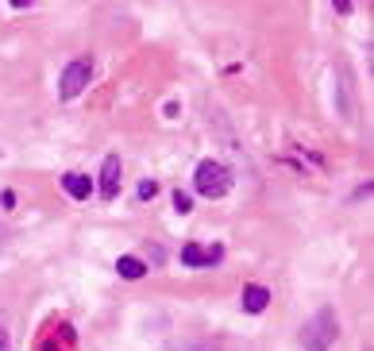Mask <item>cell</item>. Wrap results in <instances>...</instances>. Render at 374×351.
<instances>
[{
  "label": "cell",
  "instance_id": "6da1fadb",
  "mask_svg": "<svg viewBox=\"0 0 374 351\" xmlns=\"http://www.w3.org/2000/svg\"><path fill=\"white\" fill-rule=\"evenodd\" d=\"M336 336H340V320H336L332 309H320L316 317L305 320V328H301V343H305V351H328L336 343Z\"/></svg>",
  "mask_w": 374,
  "mask_h": 351
},
{
  "label": "cell",
  "instance_id": "7a4b0ae2",
  "mask_svg": "<svg viewBox=\"0 0 374 351\" xmlns=\"http://www.w3.org/2000/svg\"><path fill=\"white\" fill-rule=\"evenodd\" d=\"M193 189H197L201 197L217 201V197H224V193L232 189V174H228V166H220V162L205 159V162L197 166V174H193Z\"/></svg>",
  "mask_w": 374,
  "mask_h": 351
},
{
  "label": "cell",
  "instance_id": "3957f363",
  "mask_svg": "<svg viewBox=\"0 0 374 351\" xmlns=\"http://www.w3.org/2000/svg\"><path fill=\"white\" fill-rule=\"evenodd\" d=\"M89 77H93V58H74L66 70H62V81H59V97L62 100H74L77 93L89 85Z\"/></svg>",
  "mask_w": 374,
  "mask_h": 351
},
{
  "label": "cell",
  "instance_id": "277c9868",
  "mask_svg": "<svg viewBox=\"0 0 374 351\" xmlns=\"http://www.w3.org/2000/svg\"><path fill=\"white\" fill-rule=\"evenodd\" d=\"M116 193H120V155H109L104 166H100V197L116 201Z\"/></svg>",
  "mask_w": 374,
  "mask_h": 351
},
{
  "label": "cell",
  "instance_id": "5b68a950",
  "mask_svg": "<svg viewBox=\"0 0 374 351\" xmlns=\"http://www.w3.org/2000/svg\"><path fill=\"white\" fill-rule=\"evenodd\" d=\"M217 259H220V247L205 251V247H197V243H185V247H182V263H185V267H208V263H217Z\"/></svg>",
  "mask_w": 374,
  "mask_h": 351
},
{
  "label": "cell",
  "instance_id": "8992f818",
  "mask_svg": "<svg viewBox=\"0 0 374 351\" xmlns=\"http://www.w3.org/2000/svg\"><path fill=\"white\" fill-rule=\"evenodd\" d=\"M266 305H270V290L266 286H247L243 290V309L247 313H263Z\"/></svg>",
  "mask_w": 374,
  "mask_h": 351
},
{
  "label": "cell",
  "instance_id": "52a82bcc",
  "mask_svg": "<svg viewBox=\"0 0 374 351\" xmlns=\"http://www.w3.org/2000/svg\"><path fill=\"white\" fill-rule=\"evenodd\" d=\"M62 189H66L74 201H85L93 193V182L85 174H66V178H62Z\"/></svg>",
  "mask_w": 374,
  "mask_h": 351
},
{
  "label": "cell",
  "instance_id": "ba28073f",
  "mask_svg": "<svg viewBox=\"0 0 374 351\" xmlns=\"http://www.w3.org/2000/svg\"><path fill=\"white\" fill-rule=\"evenodd\" d=\"M116 270H120V278H127V282H135V278H143L147 274V267H143L135 255H124V259L116 263Z\"/></svg>",
  "mask_w": 374,
  "mask_h": 351
},
{
  "label": "cell",
  "instance_id": "9c48e42d",
  "mask_svg": "<svg viewBox=\"0 0 374 351\" xmlns=\"http://www.w3.org/2000/svg\"><path fill=\"white\" fill-rule=\"evenodd\" d=\"M174 209L182 212V217H185V212L193 209V197H189V193H182V189H178V193H174Z\"/></svg>",
  "mask_w": 374,
  "mask_h": 351
},
{
  "label": "cell",
  "instance_id": "30bf717a",
  "mask_svg": "<svg viewBox=\"0 0 374 351\" xmlns=\"http://www.w3.org/2000/svg\"><path fill=\"white\" fill-rule=\"evenodd\" d=\"M155 193H158V185H155V182H143V185H139V197H143V201L155 197Z\"/></svg>",
  "mask_w": 374,
  "mask_h": 351
},
{
  "label": "cell",
  "instance_id": "8fae6325",
  "mask_svg": "<svg viewBox=\"0 0 374 351\" xmlns=\"http://www.w3.org/2000/svg\"><path fill=\"white\" fill-rule=\"evenodd\" d=\"M4 348H8V340H4V328H0V351H4Z\"/></svg>",
  "mask_w": 374,
  "mask_h": 351
}]
</instances>
